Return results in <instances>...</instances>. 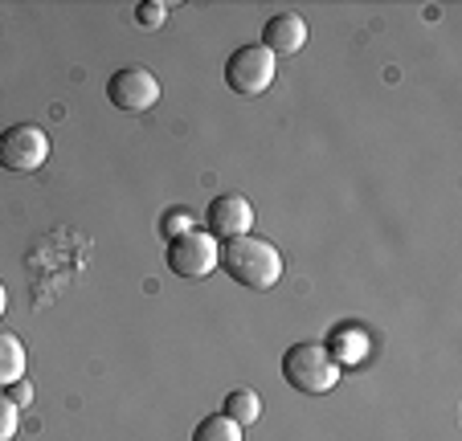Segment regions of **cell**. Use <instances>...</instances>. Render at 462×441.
<instances>
[{
	"label": "cell",
	"instance_id": "1",
	"mask_svg": "<svg viewBox=\"0 0 462 441\" xmlns=\"http://www.w3.org/2000/svg\"><path fill=\"white\" fill-rule=\"evenodd\" d=\"M217 266H226V274L245 290H271L282 278V253L266 237L242 234L217 245Z\"/></svg>",
	"mask_w": 462,
	"mask_h": 441
},
{
	"label": "cell",
	"instance_id": "2",
	"mask_svg": "<svg viewBox=\"0 0 462 441\" xmlns=\"http://www.w3.org/2000/svg\"><path fill=\"white\" fill-rule=\"evenodd\" d=\"M282 381L299 392L323 397L340 381V363L323 344H291L287 355H282Z\"/></svg>",
	"mask_w": 462,
	"mask_h": 441
},
{
	"label": "cell",
	"instance_id": "3",
	"mask_svg": "<svg viewBox=\"0 0 462 441\" xmlns=\"http://www.w3.org/2000/svg\"><path fill=\"white\" fill-rule=\"evenodd\" d=\"M274 82V53L262 50V41L242 45L226 61V87L234 95H266Z\"/></svg>",
	"mask_w": 462,
	"mask_h": 441
},
{
	"label": "cell",
	"instance_id": "4",
	"mask_svg": "<svg viewBox=\"0 0 462 441\" xmlns=\"http://www.w3.org/2000/svg\"><path fill=\"white\" fill-rule=\"evenodd\" d=\"M106 98H111L115 111L123 115H148L160 103V82L152 69L143 66H123L106 78Z\"/></svg>",
	"mask_w": 462,
	"mask_h": 441
},
{
	"label": "cell",
	"instance_id": "5",
	"mask_svg": "<svg viewBox=\"0 0 462 441\" xmlns=\"http://www.w3.org/2000/svg\"><path fill=\"white\" fill-rule=\"evenodd\" d=\"M50 160V135L33 123H17V127L0 131V168L9 172H37Z\"/></svg>",
	"mask_w": 462,
	"mask_h": 441
},
{
	"label": "cell",
	"instance_id": "6",
	"mask_svg": "<svg viewBox=\"0 0 462 441\" xmlns=\"http://www.w3.org/2000/svg\"><path fill=\"white\" fill-rule=\"evenodd\" d=\"M164 262L176 278H209L217 270V242L205 229H189L168 242Z\"/></svg>",
	"mask_w": 462,
	"mask_h": 441
},
{
	"label": "cell",
	"instance_id": "7",
	"mask_svg": "<svg viewBox=\"0 0 462 441\" xmlns=\"http://www.w3.org/2000/svg\"><path fill=\"white\" fill-rule=\"evenodd\" d=\"M205 225H209V237L213 242H229V237H242L250 234L254 225V208L245 197H237V192H221V197L209 200V208H205Z\"/></svg>",
	"mask_w": 462,
	"mask_h": 441
},
{
	"label": "cell",
	"instance_id": "8",
	"mask_svg": "<svg viewBox=\"0 0 462 441\" xmlns=\"http://www.w3.org/2000/svg\"><path fill=\"white\" fill-rule=\"evenodd\" d=\"M303 45H307V21L299 13H279L262 29V50H271L274 58L279 53H299Z\"/></svg>",
	"mask_w": 462,
	"mask_h": 441
},
{
	"label": "cell",
	"instance_id": "9",
	"mask_svg": "<svg viewBox=\"0 0 462 441\" xmlns=\"http://www.w3.org/2000/svg\"><path fill=\"white\" fill-rule=\"evenodd\" d=\"M25 376V344L13 331H0V389H9Z\"/></svg>",
	"mask_w": 462,
	"mask_h": 441
},
{
	"label": "cell",
	"instance_id": "10",
	"mask_svg": "<svg viewBox=\"0 0 462 441\" xmlns=\"http://www.w3.org/2000/svg\"><path fill=\"white\" fill-rule=\"evenodd\" d=\"M221 413H226L234 425H254L262 417V400L254 389H234L226 400H221Z\"/></svg>",
	"mask_w": 462,
	"mask_h": 441
},
{
	"label": "cell",
	"instance_id": "11",
	"mask_svg": "<svg viewBox=\"0 0 462 441\" xmlns=\"http://www.w3.org/2000/svg\"><path fill=\"white\" fill-rule=\"evenodd\" d=\"M192 441H242V425H234L226 413L205 417V421L192 429Z\"/></svg>",
	"mask_w": 462,
	"mask_h": 441
},
{
	"label": "cell",
	"instance_id": "12",
	"mask_svg": "<svg viewBox=\"0 0 462 441\" xmlns=\"http://www.w3.org/2000/svg\"><path fill=\"white\" fill-rule=\"evenodd\" d=\"M189 229H197V216H192L189 208H172V213H164V221H160V234H164L168 242L189 234Z\"/></svg>",
	"mask_w": 462,
	"mask_h": 441
},
{
	"label": "cell",
	"instance_id": "13",
	"mask_svg": "<svg viewBox=\"0 0 462 441\" xmlns=\"http://www.w3.org/2000/svg\"><path fill=\"white\" fill-rule=\"evenodd\" d=\"M17 429H21V409L0 392V441H13L17 437Z\"/></svg>",
	"mask_w": 462,
	"mask_h": 441
},
{
	"label": "cell",
	"instance_id": "14",
	"mask_svg": "<svg viewBox=\"0 0 462 441\" xmlns=\"http://www.w3.org/2000/svg\"><path fill=\"white\" fill-rule=\"evenodd\" d=\"M164 17H168V5H160V0H143L140 9H135V21H140L143 29H156Z\"/></svg>",
	"mask_w": 462,
	"mask_h": 441
},
{
	"label": "cell",
	"instance_id": "15",
	"mask_svg": "<svg viewBox=\"0 0 462 441\" xmlns=\"http://www.w3.org/2000/svg\"><path fill=\"white\" fill-rule=\"evenodd\" d=\"M5 397H9L13 400V405H29V397H33V392H29V384L25 381H17V384H9V392H5Z\"/></svg>",
	"mask_w": 462,
	"mask_h": 441
},
{
	"label": "cell",
	"instance_id": "16",
	"mask_svg": "<svg viewBox=\"0 0 462 441\" xmlns=\"http://www.w3.org/2000/svg\"><path fill=\"white\" fill-rule=\"evenodd\" d=\"M9 311V294H5V286H0V315Z\"/></svg>",
	"mask_w": 462,
	"mask_h": 441
}]
</instances>
